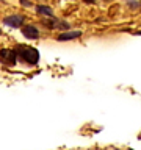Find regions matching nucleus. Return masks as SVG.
Segmentation results:
<instances>
[{
	"label": "nucleus",
	"mask_w": 141,
	"mask_h": 150,
	"mask_svg": "<svg viewBox=\"0 0 141 150\" xmlns=\"http://www.w3.org/2000/svg\"><path fill=\"white\" fill-rule=\"evenodd\" d=\"M3 23L9 28H21L24 23V16L21 14H11V16H6L3 19Z\"/></svg>",
	"instance_id": "nucleus-4"
},
{
	"label": "nucleus",
	"mask_w": 141,
	"mask_h": 150,
	"mask_svg": "<svg viewBox=\"0 0 141 150\" xmlns=\"http://www.w3.org/2000/svg\"><path fill=\"white\" fill-rule=\"evenodd\" d=\"M82 36V31L80 30H72V31H63L60 33L58 36H56V41L60 42H68V41H74L77 39V38Z\"/></svg>",
	"instance_id": "nucleus-5"
},
{
	"label": "nucleus",
	"mask_w": 141,
	"mask_h": 150,
	"mask_svg": "<svg viewBox=\"0 0 141 150\" xmlns=\"http://www.w3.org/2000/svg\"><path fill=\"white\" fill-rule=\"evenodd\" d=\"M21 31H22V36H25L27 39H31V41L39 39V30L33 23H22Z\"/></svg>",
	"instance_id": "nucleus-3"
},
{
	"label": "nucleus",
	"mask_w": 141,
	"mask_h": 150,
	"mask_svg": "<svg viewBox=\"0 0 141 150\" xmlns=\"http://www.w3.org/2000/svg\"><path fill=\"white\" fill-rule=\"evenodd\" d=\"M19 2H21V5H22V6H25V8H31L33 6L31 0H19Z\"/></svg>",
	"instance_id": "nucleus-7"
},
{
	"label": "nucleus",
	"mask_w": 141,
	"mask_h": 150,
	"mask_svg": "<svg viewBox=\"0 0 141 150\" xmlns=\"http://www.w3.org/2000/svg\"><path fill=\"white\" fill-rule=\"evenodd\" d=\"M14 52L17 55V59H21L22 63H25L28 66H36L39 63V52L38 49L27 44H16Z\"/></svg>",
	"instance_id": "nucleus-1"
},
{
	"label": "nucleus",
	"mask_w": 141,
	"mask_h": 150,
	"mask_svg": "<svg viewBox=\"0 0 141 150\" xmlns=\"http://www.w3.org/2000/svg\"><path fill=\"white\" fill-rule=\"evenodd\" d=\"M129 5H130V6H140L138 2H129Z\"/></svg>",
	"instance_id": "nucleus-8"
},
{
	"label": "nucleus",
	"mask_w": 141,
	"mask_h": 150,
	"mask_svg": "<svg viewBox=\"0 0 141 150\" xmlns=\"http://www.w3.org/2000/svg\"><path fill=\"white\" fill-rule=\"evenodd\" d=\"M2 2H3V0H2Z\"/></svg>",
	"instance_id": "nucleus-11"
},
{
	"label": "nucleus",
	"mask_w": 141,
	"mask_h": 150,
	"mask_svg": "<svg viewBox=\"0 0 141 150\" xmlns=\"http://www.w3.org/2000/svg\"><path fill=\"white\" fill-rule=\"evenodd\" d=\"M0 63L3 66H8V67H13L17 63V55L14 49H0Z\"/></svg>",
	"instance_id": "nucleus-2"
},
{
	"label": "nucleus",
	"mask_w": 141,
	"mask_h": 150,
	"mask_svg": "<svg viewBox=\"0 0 141 150\" xmlns=\"http://www.w3.org/2000/svg\"><path fill=\"white\" fill-rule=\"evenodd\" d=\"M83 2H85V3H94L96 0H83Z\"/></svg>",
	"instance_id": "nucleus-9"
},
{
	"label": "nucleus",
	"mask_w": 141,
	"mask_h": 150,
	"mask_svg": "<svg viewBox=\"0 0 141 150\" xmlns=\"http://www.w3.org/2000/svg\"><path fill=\"white\" fill-rule=\"evenodd\" d=\"M36 11L41 14V16H46V17H53V9L47 5H36Z\"/></svg>",
	"instance_id": "nucleus-6"
},
{
	"label": "nucleus",
	"mask_w": 141,
	"mask_h": 150,
	"mask_svg": "<svg viewBox=\"0 0 141 150\" xmlns=\"http://www.w3.org/2000/svg\"><path fill=\"white\" fill-rule=\"evenodd\" d=\"M0 35H2V28H0Z\"/></svg>",
	"instance_id": "nucleus-10"
}]
</instances>
